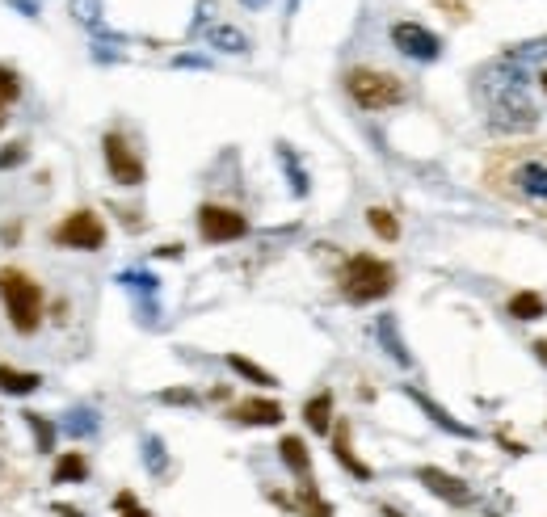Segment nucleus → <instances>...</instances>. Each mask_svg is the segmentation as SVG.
Instances as JSON below:
<instances>
[{"instance_id": "1", "label": "nucleus", "mask_w": 547, "mask_h": 517, "mask_svg": "<svg viewBox=\"0 0 547 517\" xmlns=\"http://www.w3.org/2000/svg\"><path fill=\"white\" fill-rule=\"evenodd\" d=\"M547 55V38L535 43H518L510 51H501L489 68L476 76V97L489 131L497 135H526L535 131L539 106L531 101V68Z\"/></svg>"}, {"instance_id": "2", "label": "nucleus", "mask_w": 547, "mask_h": 517, "mask_svg": "<svg viewBox=\"0 0 547 517\" xmlns=\"http://www.w3.org/2000/svg\"><path fill=\"white\" fill-rule=\"evenodd\" d=\"M484 190L547 219V143H505L484 156Z\"/></svg>"}, {"instance_id": "3", "label": "nucleus", "mask_w": 547, "mask_h": 517, "mask_svg": "<svg viewBox=\"0 0 547 517\" xmlns=\"http://www.w3.org/2000/svg\"><path fill=\"white\" fill-rule=\"evenodd\" d=\"M0 299H5V312H9V324L17 328V333H38V324H43V286H38L30 274L13 270V265H5L0 270Z\"/></svg>"}, {"instance_id": "4", "label": "nucleus", "mask_w": 547, "mask_h": 517, "mask_svg": "<svg viewBox=\"0 0 547 517\" xmlns=\"http://www.w3.org/2000/svg\"><path fill=\"white\" fill-rule=\"evenodd\" d=\"M341 295L350 303H375L383 295H392L396 286V270L388 261H379L371 253H354L346 265H341Z\"/></svg>"}, {"instance_id": "5", "label": "nucleus", "mask_w": 547, "mask_h": 517, "mask_svg": "<svg viewBox=\"0 0 547 517\" xmlns=\"http://www.w3.org/2000/svg\"><path fill=\"white\" fill-rule=\"evenodd\" d=\"M346 93L362 110H392L409 97L404 80L396 72H383V68H350L346 72Z\"/></svg>"}, {"instance_id": "6", "label": "nucleus", "mask_w": 547, "mask_h": 517, "mask_svg": "<svg viewBox=\"0 0 547 517\" xmlns=\"http://www.w3.org/2000/svg\"><path fill=\"white\" fill-rule=\"evenodd\" d=\"M55 244L80 248V253H97V248L106 244V223H101L93 211H72L55 227Z\"/></svg>"}, {"instance_id": "7", "label": "nucleus", "mask_w": 547, "mask_h": 517, "mask_svg": "<svg viewBox=\"0 0 547 517\" xmlns=\"http://www.w3.org/2000/svg\"><path fill=\"white\" fill-rule=\"evenodd\" d=\"M198 232L207 244H228V240H240L249 232V219L240 211H232V206L207 202V206H198Z\"/></svg>"}, {"instance_id": "8", "label": "nucleus", "mask_w": 547, "mask_h": 517, "mask_svg": "<svg viewBox=\"0 0 547 517\" xmlns=\"http://www.w3.org/2000/svg\"><path fill=\"white\" fill-rule=\"evenodd\" d=\"M392 47H396L400 55L417 59V64H434V59L442 55L438 34H430L425 26H417V22H396V26H392Z\"/></svg>"}, {"instance_id": "9", "label": "nucleus", "mask_w": 547, "mask_h": 517, "mask_svg": "<svg viewBox=\"0 0 547 517\" xmlns=\"http://www.w3.org/2000/svg\"><path fill=\"white\" fill-rule=\"evenodd\" d=\"M101 148H106V169H110V177L118 185H139V181H144V160L135 156V148L123 135L110 131L106 139H101Z\"/></svg>"}, {"instance_id": "10", "label": "nucleus", "mask_w": 547, "mask_h": 517, "mask_svg": "<svg viewBox=\"0 0 547 517\" xmlns=\"http://www.w3.org/2000/svg\"><path fill=\"white\" fill-rule=\"evenodd\" d=\"M417 480L430 488L438 501H447V505H455V509H463V505H472V488L459 480V475H451V471H442V467H421L417 471Z\"/></svg>"}, {"instance_id": "11", "label": "nucleus", "mask_w": 547, "mask_h": 517, "mask_svg": "<svg viewBox=\"0 0 547 517\" xmlns=\"http://www.w3.org/2000/svg\"><path fill=\"white\" fill-rule=\"evenodd\" d=\"M232 417L240 425H278L282 421V404L278 400H245V404H236L232 408Z\"/></svg>"}, {"instance_id": "12", "label": "nucleus", "mask_w": 547, "mask_h": 517, "mask_svg": "<svg viewBox=\"0 0 547 517\" xmlns=\"http://www.w3.org/2000/svg\"><path fill=\"white\" fill-rule=\"evenodd\" d=\"M409 400L425 412V417H430L438 429H447V433H455V438H472V425H463V421H455L451 417V412L447 408H442V404H434L430 396H421V391H409Z\"/></svg>"}, {"instance_id": "13", "label": "nucleus", "mask_w": 547, "mask_h": 517, "mask_svg": "<svg viewBox=\"0 0 547 517\" xmlns=\"http://www.w3.org/2000/svg\"><path fill=\"white\" fill-rule=\"evenodd\" d=\"M333 454H337V463L346 467L350 475H358V480H371V467L358 459L354 446H350V425H333Z\"/></svg>"}, {"instance_id": "14", "label": "nucleus", "mask_w": 547, "mask_h": 517, "mask_svg": "<svg viewBox=\"0 0 547 517\" xmlns=\"http://www.w3.org/2000/svg\"><path fill=\"white\" fill-rule=\"evenodd\" d=\"M278 454H282V463L299 475V480H308V475H312V454H308V446H303V438H295V433H287V438L278 442Z\"/></svg>"}, {"instance_id": "15", "label": "nucleus", "mask_w": 547, "mask_h": 517, "mask_svg": "<svg viewBox=\"0 0 547 517\" xmlns=\"http://www.w3.org/2000/svg\"><path fill=\"white\" fill-rule=\"evenodd\" d=\"M38 383H43V375H34V370L0 366V391L5 396H30V391H38Z\"/></svg>"}, {"instance_id": "16", "label": "nucleus", "mask_w": 547, "mask_h": 517, "mask_svg": "<svg viewBox=\"0 0 547 517\" xmlns=\"http://www.w3.org/2000/svg\"><path fill=\"white\" fill-rule=\"evenodd\" d=\"M303 421H308L312 433H329L333 429V396H329V391H320V396H312L308 404H303Z\"/></svg>"}, {"instance_id": "17", "label": "nucleus", "mask_w": 547, "mask_h": 517, "mask_svg": "<svg viewBox=\"0 0 547 517\" xmlns=\"http://www.w3.org/2000/svg\"><path fill=\"white\" fill-rule=\"evenodd\" d=\"M85 475H89L85 454H80V450H68V454H59V463H55V475H51V480H55V484H80Z\"/></svg>"}, {"instance_id": "18", "label": "nucleus", "mask_w": 547, "mask_h": 517, "mask_svg": "<svg viewBox=\"0 0 547 517\" xmlns=\"http://www.w3.org/2000/svg\"><path fill=\"white\" fill-rule=\"evenodd\" d=\"M505 312H510L514 320H543V316H547V299L535 295V291H518Z\"/></svg>"}, {"instance_id": "19", "label": "nucleus", "mask_w": 547, "mask_h": 517, "mask_svg": "<svg viewBox=\"0 0 547 517\" xmlns=\"http://www.w3.org/2000/svg\"><path fill=\"white\" fill-rule=\"evenodd\" d=\"M295 505H299L303 517H333V505H329V501H320V492H316L312 480H303V484H299Z\"/></svg>"}, {"instance_id": "20", "label": "nucleus", "mask_w": 547, "mask_h": 517, "mask_svg": "<svg viewBox=\"0 0 547 517\" xmlns=\"http://www.w3.org/2000/svg\"><path fill=\"white\" fill-rule=\"evenodd\" d=\"M379 341H383V349H388V354H392L400 366H409V362H413V358H409V349H404V341H400V328H396L392 316H383V320H379Z\"/></svg>"}, {"instance_id": "21", "label": "nucleus", "mask_w": 547, "mask_h": 517, "mask_svg": "<svg viewBox=\"0 0 547 517\" xmlns=\"http://www.w3.org/2000/svg\"><path fill=\"white\" fill-rule=\"evenodd\" d=\"M211 47H219V51H228V55H245L249 51V38L245 34H240L236 26H215L211 34Z\"/></svg>"}, {"instance_id": "22", "label": "nucleus", "mask_w": 547, "mask_h": 517, "mask_svg": "<svg viewBox=\"0 0 547 517\" xmlns=\"http://www.w3.org/2000/svg\"><path fill=\"white\" fill-rule=\"evenodd\" d=\"M367 223H371V232L379 236V240H400V223H396V215L388 211V206H371L367 211Z\"/></svg>"}, {"instance_id": "23", "label": "nucleus", "mask_w": 547, "mask_h": 517, "mask_svg": "<svg viewBox=\"0 0 547 517\" xmlns=\"http://www.w3.org/2000/svg\"><path fill=\"white\" fill-rule=\"evenodd\" d=\"M228 366L236 370L240 379H249V383H261V387H274V375H270V370H261V366H257V362H249L245 354H228Z\"/></svg>"}, {"instance_id": "24", "label": "nucleus", "mask_w": 547, "mask_h": 517, "mask_svg": "<svg viewBox=\"0 0 547 517\" xmlns=\"http://www.w3.org/2000/svg\"><path fill=\"white\" fill-rule=\"evenodd\" d=\"M22 417H26L30 433H34V446H38V450H43V454H47V450L55 446V425H51V421L43 417V412H22Z\"/></svg>"}, {"instance_id": "25", "label": "nucleus", "mask_w": 547, "mask_h": 517, "mask_svg": "<svg viewBox=\"0 0 547 517\" xmlns=\"http://www.w3.org/2000/svg\"><path fill=\"white\" fill-rule=\"evenodd\" d=\"M64 433H72V438H89V433H97V412H93V408H76V412H68Z\"/></svg>"}, {"instance_id": "26", "label": "nucleus", "mask_w": 547, "mask_h": 517, "mask_svg": "<svg viewBox=\"0 0 547 517\" xmlns=\"http://www.w3.org/2000/svg\"><path fill=\"white\" fill-rule=\"evenodd\" d=\"M17 97H22V80H17V72H13V68L0 64V106L9 110Z\"/></svg>"}, {"instance_id": "27", "label": "nucleus", "mask_w": 547, "mask_h": 517, "mask_svg": "<svg viewBox=\"0 0 547 517\" xmlns=\"http://www.w3.org/2000/svg\"><path fill=\"white\" fill-rule=\"evenodd\" d=\"M144 463H148V471H152V475H160V471H165V467H169L165 442H160V438H148V442H144Z\"/></svg>"}, {"instance_id": "28", "label": "nucleus", "mask_w": 547, "mask_h": 517, "mask_svg": "<svg viewBox=\"0 0 547 517\" xmlns=\"http://www.w3.org/2000/svg\"><path fill=\"white\" fill-rule=\"evenodd\" d=\"M278 156H282V164H287V173H291V190L295 194H308V177H303V169H299V160L291 156V148H278Z\"/></svg>"}, {"instance_id": "29", "label": "nucleus", "mask_w": 547, "mask_h": 517, "mask_svg": "<svg viewBox=\"0 0 547 517\" xmlns=\"http://www.w3.org/2000/svg\"><path fill=\"white\" fill-rule=\"evenodd\" d=\"M114 505H118V513H123V517H152L144 505L135 501V492H118V496H114Z\"/></svg>"}, {"instance_id": "30", "label": "nucleus", "mask_w": 547, "mask_h": 517, "mask_svg": "<svg viewBox=\"0 0 547 517\" xmlns=\"http://www.w3.org/2000/svg\"><path fill=\"white\" fill-rule=\"evenodd\" d=\"M123 286H131V291H156V278L152 274H123Z\"/></svg>"}, {"instance_id": "31", "label": "nucleus", "mask_w": 547, "mask_h": 517, "mask_svg": "<svg viewBox=\"0 0 547 517\" xmlns=\"http://www.w3.org/2000/svg\"><path fill=\"white\" fill-rule=\"evenodd\" d=\"M22 160H26V148L22 143H13V148L0 152V169H13V164H22Z\"/></svg>"}, {"instance_id": "32", "label": "nucleus", "mask_w": 547, "mask_h": 517, "mask_svg": "<svg viewBox=\"0 0 547 517\" xmlns=\"http://www.w3.org/2000/svg\"><path fill=\"white\" fill-rule=\"evenodd\" d=\"M160 400H165V404H194L198 396H194L190 387H181V391H165V396H160Z\"/></svg>"}, {"instance_id": "33", "label": "nucleus", "mask_w": 547, "mask_h": 517, "mask_svg": "<svg viewBox=\"0 0 547 517\" xmlns=\"http://www.w3.org/2000/svg\"><path fill=\"white\" fill-rule=\"evenodd\" d=\"M76 17H85V22H97V0H76Z\"/></svg>"}, {"instance_id": "34", "label": "nucleus", "mask_w": 547, "mask_h": 517, "mask_svg": "<svg viewBox=\"0 0 547 517\" xmlns=\"http://www.w3.org/2000/svg\"><path fill=\"white\" fill-rule=\"evenodd\" d=\"M531 354H535V358H539V362H543V366H547V337H543V341H535V345H531Z\"/></svg>"}, {"instance_id": "35", "label": "nucleus", "mask_w": 547, "mask_h": 517, "mask_svg": "<svg viewBox=\"0 0 547 517\" xmlns=\"http://www.w3.org/2000/svg\"><path fill=\"white\" fill-rule=\"evenodd\" d=\"M55 513H59V517H85V513L72 509V505H55Z\"/></svg>"}, {"instance_id": "36", "label": "nucleus", "mask_w": 547, "mask_h": 517, "mask_svg": "<svg viewBox=\"0 0 547 517\" xmlns=\"http://www.w3.org/2000/svg\"><path fill=\"white\" fill-rule=\"evenodd\" d=\"M383 517H404V513H396V509H383Z\"/></svg>"}, {"instance_id": "37", "label": "nucleus", "mask_w": 547, "mask_h": 517, "mask_svg": "<svg viewBox=\"0 0 547 517\" xmlns=\"http://www.w3.org/2000/svg\"><path fill=\"white\" fill-rule=\"evenodd\" d=\"M539 85H543V93H547V72H543V76H539Z\"/></svg>"}, {"instance_id": "38", "label": "nucleus", "mask_w": 547, "mask_h": 517, "mask_svg": "<svg viewBox=\"0 0 547 517\" xmlns=\"http://www.w3.org/2000/svg\"><path fill=\"white\" fill-rule=\"evenodd\" d=\"M287 5H291V13H295V9H299V0H287Z\"/></svg>"}, {"instance_id": "39", "label": "nucleus", "mask_w": 547, "mask_h": 517, "mask_svg": "<svg viewBox=\"0 0 547 517\" xmlns=\"http://www.w3.org/2000/svg\"><path fill=\"white\" fill-rule=\"evenodd\" d=\"M0 127H5V106H0Z\"/></svg>"}, {"instance_id": "40", "label": "nucleus", "mask_w": 547, "mask_h": 517, "mask_svg": "<svg viewBox=\"0 0 547 517\" xmlns=\"http://www.w3.org/2000/svg\"><path fill=\"white\" fill-rule=\"evenodd\" d=\"M249 5H261V0H249Z\"/></svg>"}]
</instances>
